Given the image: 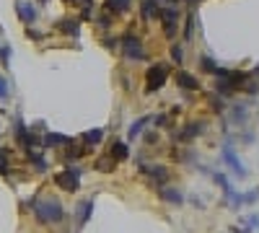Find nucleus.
Instances as JSON below:
<instances>
[{"instance_id": "22", "label": "nucleus", "mask_w": 259, "mask_h": 233, "mask_svg": "<svg viewBox=\"0 0 259 233\" xmlns=\"http://www.w3.org/2000/svg\"><path fill=\"white\" fill-rule=\"evenodd\" d=\"M26 156L31 158V163H34V168H36V171H47V161H45V156H41L39 151H26Z\"/></svg>"}, {"instance_id": "16", "label": "nucleus", "mask_w": 259, "mask_h": 233, "mask_svg": "<svg viewBox=\"0 0 259 233\" xmlns=\"http://www.w3.org/2000/svg\"><path fill=\"white\" fill-rule=\"evenodd\" d=\"M70 137H65L60 132H45L41 135V148H60V145H68Z\"/></svg>"}, {"instance_id": "29", "label": "nucleus", "mask_w": 259, "mask_h": 233, "mask_svg": "<svg viewBox=\"0 0 259 233\" xmlns=\"http://www.w3.org/2000/svg\"><path fill=\"white\" fill-rule=\"evenodd\" d=\"M210 107H212L215 112H223V109H226V104H223V96H221V94L210 96Z\"/></svg>"}, {"instance_id": "28", "label": "nucleus", "mask_w": 259, "mask_h": 233, "mask_svg": "<svg viewBox=\"0 0 259 233\" xmlns=\"http://www.w3.org/2000/svg\"><path fill=\"white\" fill-rule=\"evenodd\" d=\"M11 99V83L6 75H0V101H8Z\"/></svg>"}, {"instance_id": "11", "label": "nucleus", "mask_w": 259, "mask_h": 233, "mask_svg": "<svg viewBox=\"0 0 259 233\" xmlns=\"http://www.w3.org/2000/svg\"><path fill=\"white\" fill-rule=\"evenodd\" d=\"M57 31L60 34H65V36H73V39H78L80 36V18H60L57 21Z\"/></svg>"}, {"instance_id": "26", "label": "nucleus", "mask_w": 259, "mask_h": 233, "mask_svg": "<svg viewBox=\"0 0 259 233\" xmlns=\"http://www.w3.org/2000/svg\"><path fill=\"white\" fill-rule=\"evenodd\" d=\"M11 171V153L6 151V148H0V174H8Z\"/></svg>"}, {"instance_id": "38", "label": "nucleus", "mask_w": 259, "mask_h": 233, "mask_svg": "<svg viewBox=\"0 0 259 233\" xmlns=\"http://www.w3.org/2000/svg\"><path fill=\"white\" fill-rule=\"evenodd\" d=\"M39 3H50V0H39Z\"/></svg>"}, {"instance_id": "2", "label": "nucleus", "mask_w": 259, "mask_h": 233, "mask_svg": "<svg viewBox=\"0 0 259 233\" xmlns=\"http://www.w3.org/2000/svg\"><path fill=\"white\" fill-rule=\"evenodd\" d=\"M119 50H122L124 60H130V62H145L148 60L145 44H143V39L135 31H124L119 36Z\"/></svg>"}, {"instance_id": "12", "label": "nucleus", "mask_w": 259, "mask_h": 233, "mask_svg": "<svg viewBox=\"0 0 259 233\" xmlns=\"http://www.w3.org/2000/svg\"><path fill=\"white\" fill-rule=\"evenodd\" d=\"M158 16H161V3H156V0H143L140 3V18L145 21V24L158 21Z\"/></svg>"}, {"instance_id": "13", "label": "nucleus", "mask_w": 259, "mask_h": 233, "mask_svg": "<svg viewBox=\"0 0 259 233\" xmlns=\"http://www.w3.org/2000/svg\"><path fill=\"white\" fill-rule=\"evenodd\" d=\"M158 195H161V200H163V202H168V205H182V202H184L182 189H177V187H168V184H163V187L158 189Z\"/></svg>"}, {"instance_id": "8", "label": "nucleus", "mask_w": 259, "mask_h": 233, "mask_svg": "<svg viewBox=\"0 0 259 233\" xmlns=\"http://www.w3.org/2000/svg\"><path fill=\"white\" fill-rule=\"evenodd\" d=\"M16 13H18V18H21V24H24V26L36 24V18H39L36 6L29 3V0H16Z\"/></svg>"}, {"instance_id": "21", "label": "nucleus", "mask_w": 259, "mask_h": 233, "mask_svg": "<svg viewBox=\"0 0 259 233\" xmlns=\"http://www.w3.org/2000/svg\"><path fill=\"white\" fill-rule=\"evenodd\" d=\"M114 21H117V18H114V13H112V11H106V8L96 16V24H99L101 29H112V26H114Z\"/></svg>"}, {"instance_id": "24", "label": "nucleus", "mask_w": 259, "mask_h": 233, "mask_svg": "<svg viewBox=\"0 0 259 233\" xmlns=\"http://www.w3.org/2000/svg\"><path fill=\"white\" fill-rule=\"evenodd\" d=\"M114 168H117V161L112 156H101L96 161V171H114Z\"/></svg>"}, {"instance_id": "36", "label": "nucleus", "mask_w": 259, "mask_h": 233, "mask_svg": "<svg viewBox=\"0 0 259 233\" xmlns=\"http://www.w3.org/2000/svg\"><path fill=\"white\" fill-rule=\"evenodd\" d=\"M184 3H202V0H184Z\"/></svg>"}, {"instance_id": "20", "label": "nucleus", "mask_w": 259, "mask_h": 233, "mask_svg": "<svg viewBox=\"0 0 259 233\" xmlns=\"http://www.w3.org/2000/svg\"><path fill=\"white\" fill-rule=\"evenodd\" d=\"M246 117H249V109L244 107V104H233V109H231V119H233V124H244Z\"/></svg>"}, {"instance_id": "6", "label": "nucleus", "mask_w": 259, "mask_h": 233, "mask_svg": "<svg viewBox=\"0 0 259 233\" xmlns=\"http://www.w3.org/2000/svg\"><path fill=\"white\" fill-rule=\"evenodd\" d=\"M140 171L148 176V181L153 184L156 189H161L163 184H168V168L161 166V163H150V166H148V163L140 161Z\"/></svg>"}, {"instance_id": "1", "label": "nucleus", "mask_w": 259, "mask_h": 233, "mask_svg": "<svg viewBox=\"0 0 259 233\" xmlns=\"http://www.w3.org/2000/svg\"><path fill=\"white\" fill-rule=\"evenodd\" d=\"M29 210H34L39 225H57L65 220V207L55 197H36L29 202Z\"/></svg>"}, {"instance_id": "34", "label": "nucleus", "mask_w": 259, "mask_h": 233, "mask_svg": "<svg viewBox=\"0 0 259 233\" xmlns=\"http://www.w3.org/2000/svg\"><path fill=\"white\" fill-rule=\"evenodd\" d=\"M156 3H161V6H177L179 0H156Z\"/></svg>"}, {"instance_id": "3", "label": "nucleus", "mask_w": 259, "mask_h": 233, "mask_svg": "<svg viewBox=\"0 0 259 233\" xmlns=\"http://www.w3.org/2000/svg\"><path fill=\"white\" fill-rule=\"evenodd\" d=\"M171 75V68L166 62H153L148 70H145V94H156L166 86V80Z\"/></svg>"}, {"instance_id": "7", "label": "nucleus", "mask_w": 259, "mask_h": 233, "mask_svg": "<svg viewBox=\"0 0 259 233\" xmlns=\"http://www.w3.org/2000/svg\"><path fill=\"white\" fill-rule=\"evenodd\" d=\"M223 161H226V166L231 168V171H233L236 176H241V179L246 176V166L241 163L239 153L233 151V145H231V143H226V145H223Z\"/></svg>"}, {"instance_id": "23", "label": "nucleus", "mask_w": 259, "mask_h": 233, "mask_svg": "<svg viewBox=\"0 0 259 233\" xmlns=\"http://www.w3.org/2000/svg\"><path fill=\"white\" fill-rule=\"evenodd\" d=\"M200 70H202V73L215 75V70H218V62H215L210 55H202V57H200Z\"/></svg>"}, {"instance_id": "33", "label": "nucleus", "mask_w": 259, "mask_h": 233, "mask_svg": "<svg viewBox=\"0 0 259 233\" xmlns=\"http://www.w3.org/2000/svg\"><path fill=\"white\" fill-rule=\"evenodd\" d=\"M249 228H259V215H251L249 218Z\"/></svg>"}, {"instance_id": "18", "label": "nucleus", "mask_w": 259, "mask_h": 233, "mask_svg": "<svg viewBox=\"0 0 259 233\" xmlns=\"http://www.w3.org/2000/svg\"><path fill=\"white\" fill-rule=\"evenodd\" d=\"M150 122H153V119H150V117H140L138 122H133V127H130V130H127V140L133 143V140H135V137H138V135H140V132L145 130V127H148Z\"/></svg>"}, {"instance_id": "37", "label": "nucleus", "mask_w": 259, "mask_h": 233, "mask_svg": "<svg viewBox=\"0 0 259 233\" xmlns=\"http://www.w3.org/2000/svg\"><path fill=\"white\" fill-rule=\"evenodd\" d=\"M233 233H244V230H239V228H236V230H233Z\"/></svg>"}, {"instance_id": "4", "label": "nucleus", "mask_w": 259, "mask_h": 233, "mask_svg": "<svg viewBox=\"0 0 259 233\" xmlns=\"http://www.w3.org/2000/svg\"><path fill=\"white\" fill-rule=\"evenodd\" d=\"M161 26H163V36L171 41V39H177L179 34V21H182V11L177 6H161Z\"/></svg>"}, {"instance_id": "19", "label": "nucleus", "mask_w": 259, "mask_h": 233, "mask_svg": "<svg viewBox=\"0 0 259 233\" xmlns=\"http://www.w3.org/2000/svg\"><path fill=\"white\" fill-rule=\"evenodd\" d=\"M117 163L119 161H124L127 156H130V148H127V143H122V140H117V143H112V153H109Z\"/></svg>"}, {"instance_id": "31", "label": "nucleus", "mask_w": 259, "mask_h": 233, "mask_svg": "<svg viewBox=\"0 0 259 233\" xmlns=\"http://www.w3.org/2000/svg\"><path fill=\"white\" fill-rule=\"evenodd\" d=\"M26 34H29V36H31L34 41H41V36H45V34H41V31H36V29H31V26L26 29Z\"/></svg>"}, {"instance_id": "35", "label": "nucleus", "mask_w": 259, "mask_h": 233, "mask_svg": "<svg viewBox=\"0 0 259 233\" xmlns=\"http://www.w3.org/2000/svg\"><path fill=\"white\" fill-rule=\"evenodd\" d=\"M156 124H158V127H166V124H168V122H166V117H163V114H161V117H156Z\"/></svg>"}, {"instance_id": "5", "label": "nucleus", "mask_w": 259, "mask_h": 233, "mask_svg": "<svg viewBox=\"0 0 259 233\" xmlns=\"http://www.w3.org/2000/svg\"><path fill=\"white\" fill-rule=\"evenodd\" d=\"M55 184L62 189V192H78L80 189V168L78 166H68L65 171L55 174Z\"/></svg>"}, {"instance_id": "27", "label": "nucleus", "mask_w": 259, "mask_h": 233, "mask_svg": "<svg viewBox=\"0 0 259 233\" xmlns=\"http://www.w3.org/2000/svg\"><path fill=\"white\" fill-rule=\"evenodd\" d=\"M171 62H174V65H182V62H184V50H182V44H171Z\"/></svg>"}, {"instance_id": "15", "label": "nucleus", "mask_w": 259, "mask_h": 233, "mask_svg": "<svg viewBox=\"0 0 259 233\" xmlns=\"http://www.w3.org/2000/svg\"><path fill=\"white\" fill-rule=\"evenodd\" d=\"M133 3H135V0H104V8L112 11L114 16H124V13H130Z\"/></svg>"}, {"instance_id": "32", "label": "nucleus", "mask_w": 259, "mask_h": 233, "mask_svg": "<svg viewBox=\"0 0 259 233\" xmlns=\"http://www.w3.org/2000/svg\"><path fill=\"white\" fill-rule=\"evenodd\" d=\"M145 143H148V145H156V143H158V135H156V132H145Z\"/></svg>"}, {"instance_id": "30", "label": "nucleus", "mask_w": 259, "mask_h": 233, "mask_svg": "<svg viewBox=\"0 0 259 233\" xmlns=\"http://www.w3.org/2000/svg\"><path fill=\"white\" fill-rule=\"evenodd\" d=\"M8 60H11V47L0 44V65H8Z\"/></svg>"}, {"instance_id": "25", "label": "nucleus", "mask_w": 259, "mask_h": 233, "mask_svg": "<svg viewBox=\"0 0 259 233\" xmlns=\"http://www.w3.org/2000/svg\"><path fill=\"white\" fill-rule=\"evenodd\" d=\"M192 36H194V11L187 13V24H184V41L187 44L192 41Z\"/></svg>"}, {"instance_id": "9", "label": "nucleus", "mask_w": 259, "mask_h": 233, "mask_svg": "<svg viewBox=\"0 0 259 233\" xmlns=\"http://www.w3.org/2000/svg\"><path fill=\"white\" fill-rule=\"evenodd\" d=\"M202 132H205V122H189V124H184L182 130L177 132V140L179 143H189L194 137H200Z\"/></svg>"}, {"instance_id": "17", "label": "nucleus", "mask_w": 259, "mask_h": 233, "mask_svg": "<svg viewBox=\"0 0 259 233\" xmlns=\"http://www.w3.org/2000/svg\"><path fill=\"white\" fill-rule=\"evenodd\" d=\"M80 140H83L85 148H96V145H101V140H104V130H85V132L80 135Z\"/></svg>"}, {"instance_id": "10", "label": "nucleus", "mask_w": 259, "mask_h": 233, "mask_svg": "<svg viewBox=\"0 0 259 233\" xmlns=\"http://www.w3.org/2000/svg\"><path fill=\"white\" fill-rule=\"evenodd\" d=\"M91 215H94V197L80 200V202H78V207H75V223H78V228H83L85 223H89V220H91Z\"/></svg>"}, {"instance_id": "14", "label": "nucleus", "mask_w": 259, "mask_h": 233, "mask_svg": "<svg viewBox=\"0 0 259 233\" xmlns=\"http://www.w3.org/2000/svg\"><path fill=\"white\" fill-rule=\"evenodd\" d=\"M177 83H179L182 91H200L197 75H192V73H187V70H179V73H177Z\"/></svg>"}]
</instances>
